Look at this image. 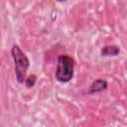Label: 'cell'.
<instances>
[{"mask_svg":"<svg viewBox=\"0 0 127 127\" xmlns=\"http://www.w3.org/2000/svg\"><path fill=\"white\" fill-rule=\"evenodd\" d=\"M36 81H37V76L35 74H30L27 78H25L24 82H25V85L27 88H32V87H34Z\"/></svg>","mask_w":127,"mask_h":127,"instance_id":"5b68a950","label":"cell"},{"mask_svg":"<svg viewBox=\"0 0 127 127\" xmlns=\"http://www.w3.org/2000/svg\"><path fill=\"white\" fill-rule=\"evenodd\" d=\"M58 1H60V2H64V1H66V0H58Z\"/></svg>","mask_w":127,"mask_h":127,"instance_id":"8992f818","label":"cell"},{"mask_svg":"<svg viewBox=\"0 0 127 127\" xmlns=\"http://www.w3.org/2000/svg\"><path fill=\"white\" fill-rule=\"evenodd\" d=\"M11 55L14 61V68L17 81L19 83H24L27 70L30 66V61L28 57L24 54V52L17 45H14L12 47Z\"/></svg>","mask_w":127,"mask_h":127,"instance_id":"6da1fadb","label":"cell"},{"mask_svg":"<svg viewBox=\"0 0 127 127\" xmlns=\"http://www.w3.org/2000/svg\"><path fill=\"white\" fill-rule=\"evenodd\" d=\"M74 61L68 55H60L58 57L57 68H56V79L59 82L66 83L73 76Z\"/></svg>","mask_w":127,"mask_h":127,"instance_id":"7a4b0ae2","label":"cell"},{"mask_svg":"<svg viewBox=\"0 0 127 127\" xmlns=\"http://www.w3.org/2000/svg\"><path fill=\"white\" fill-rule=\"evenodd\" d=\"M107 86H108V84H107V81L105 79L97 78V79L93 80L92 83L90 84V86L88 88V93L89 94H93V93L101 92V91L105 90L107 88Z\"/></svg>","mask_w":127,"mask_h":127,"instance_id":"3957f363","label":"cell"},{"mask_svg":"<svg viewBox=\"0 0 127 127\" xmlns=\"http://www.w3.org/2000/svg\"><path fill=\"white\" fill-rule=\"evenodd\" d=\"M120 49L117 46H105L101 49L100 55L102 57H115L119 55Z\"/></svg>","mask_w":127,"mask_h":127,"instance_id":"277c9868","label":"cell"}]
</instances>
